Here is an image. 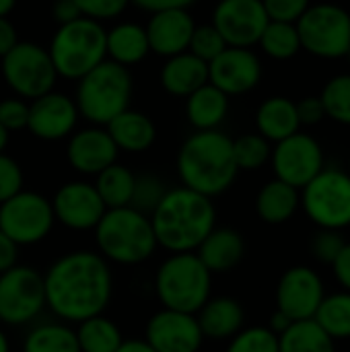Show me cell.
<instances>
[{"mask_svg": "<svg viewBox=\"0 0 350 352\" xmlns=\"http://www.w3.org/2000/svg\"><path fill=\"white\" fill-rule=\"evenodd\" d=\"M45 307L56 320L80 324L105 314L113 297L109 262L91 250H74L50 264L43 274Z\"/></svg>", "mask_w": 350, "mask_h": 352, "instance_id": "cell-1", "label": "cell"}, {"mask_svg": "<svg viewBox=\"0 0 350 352\" xmlns=\"http://www.w3.org/2000/svg\"><path fill=\"white\" fill-rule=\"evenodd\" d=\"M149 219L157 245L169 254H184L196 252L217 227V208L212 198L179 186L167 190Z\"/></svg>", "mask_w": 350, "mask_h": 352, "instance_id": "cell-2", "label": "cell"}, {"mask_svg": "<svg viewBox=\"0 0 350 352\" xmlns=\"http://www.w3.org/2000/svg\"><path fill=\"white\" fill-rule=\"evenodd\" d=\"M177 175L184 188L215 198L225 194L237 179L233 140L221 130H198L177 153Z\"/></svg>", "mask_w": 350, "mask_h": 352, "instance_id": "cell-3", "label": "cell"}, {"mask_svg": "<svg viewBox=\"0 0 350 352\" xmlns=\"http://www.w3.org/2000/svg\"><path fill=\"white\" fill-rule=\"evenodd\" d=\"M93 233L97 252L118 266H138L159 248L149 214L132 206L107 208Z\"/></svg>", "mask_w": 350, "mask_h": 352, "instance_id": "cell-4", "label": "cell"}, {"mask_svg": "<svg viewBox=\"0 0 350 352\" xmlns=\"http://www.w3.org/2000/svg\"><path fill=\"white\" fill-rule=\"evenodd\" d=\"M155 295L165 309L198 314L210 299L212 274L196 252L167 256L155 272Z\"/></svg>", "mask_w": 350, "mask_h": 352, "instance_id": "cell-5", "label": "cell"}, {"mask_svg": "<svg viewBox=\"0 0 350 352\" xmlns=\"http://www.w3.org/2000/svg\"><path fill=\"white\" fill-rule=\"evenodd\" d=\"M132 97V76L126 66L103 60L78 80L76 107L93 126H107L128 109Z\"/></svg>", "mask_w": 350, "mask_h": 352, "instance_id": "cell-6", "label": "cell"}, {"mask_svg": "<svg viewBox=\"0 0 350 352\" xmlns=\"http://www.w3.org/2000/svg\"><path fill=\"white\" fill-rule=\"evenodd\" d=\"M105 31L101 23L91 19H76L60 25L47 47L58 76L80 80L87 72L107 60Z\"/></svg>", "mask_w": 350, "mask_h": 352, "instance_id": "cell-7", "label": "cell"}, {"mask_svg": "<svg viewBox=\"0 0 350 352\" xmlns=\"http://www.w3.org/2000/svg\"><path fill=\"white\" fill-rule=\"evenodd\" d=\"M301 50L316 58L338 60L349 54L350 12L334 2L311 4L295 23Z\"/></svg>", "mask_w": 350, "mask_h": 352, "instance_id": "cell-8", "label": "cell"}, {"mask_svg": "<svg viewBox=\"0 0 350 352\" xmlns=\"http://www.w3.org/2000/svg\"><path fill=\"white\" fill-rule=\"evenodd\" d=\"M301 208L318 229L344 231L350 227V173L324 167L303 190Z\"/></svg>", "mask_w": 350, "mask_h": 352, "instance_id": "cell-9", "label": "cell"}, {"mask_svg": "<svg viewBox=\"0 0 350 352\" xmlns=\"http://www.w3.org/2000/svg\"><path fill=\"white\" fill-rule=\"evenodd\" d=\"M45 307L43 274L31 266L17 264L0 274V324L31 326Z\"/></svg>", "mask_w": 350, "mask_h": 352, "instance_id": "cell-10", "label": "cell"}, {"mask_svg": "<svg viewBox=\"0 0 350 352\" xmlns=\"http://www.w3.org/2000/svg\"><path fill=\"white\" fill-rule=\"evenodd\" d=\"M2 76L6 85L23 99H37L54 91L58 80L47 47L33 41H19L2 58Z\"/></svg>", "mask_w": 350, "mask_h": 352, "instance_id": "cell-11", "label": "cell"}, {"mask_svg": "<svg viewBox=\"0 0 350 352\" xmlns=\"http://www.w3.org/2000/svg\"><path fill=\"white\" fill-rule=\"evenodd\" d=\"M56 225L52 202L31 190H21L0 204V231L19 248L43 241Z\"/></svg>", "mask_w": 350, "mask_h": 352, "instance_id": "cell-12", "label": "cell"}, {"mask_svg": "<svg viewBox=\"0 0 350 352\" xmlns=\"http://www.w3.org/2000/svg\"><path fill=\"white\" fill-rule=\"evenodd\" d=\"M270 163L274 177L297 190H303L326 167L322 144L301 130L272 146Z\"/></svg>", "mask_w": 350, "mask_h": 352, "instance_id": "cell-13", "label": "cell"}, {"mask_svg": "<svg viewBox=\"0 0 350 352\" xmlns=\"http://www.w3.org/2000/svg\"><path fill=\"white\" fill-rule=\"evenodd\" d=\"M268 21L262 0H219L212 10V25L229 47L258 45Z\"/></svg>", "mask_w": 350, "mask_h": 352, "instance_id": "cell-14", "label": "cell"}, {"mask_svg": "<svg viewBox=\"0 0 350 352\" xmlns=\"http://www.w3.org/2000/svg\"><path fill=\"white\" fill-rule=\"evenodd\" d=\"M50 202L56 223L78 233L93 231L107 210L95 186L85 179L62 184Z\"/></svg>", "mask_w": 350, "mask_h": 352, "instance_id": "cell-15", "label": "cell"}, {"mask_svg": "<svg viewBox=\"0 0 350 352\" xmlns=\"http://www.w3.org/2000/svg\"><path fill=\"white\" fill-rule=\"evenodd\" d=\"M142 340L155 352H200L204 344L196 314L165 307L149 318Z\"/></svg>", "mask_w": 350, "mask_h": 352, "instance_id": "cell-16", "label": "cell"}, {"mask_svg": "<svg viewBox=\"0 0 350 352\" xmlns=\"http://www.w3.org/2000/svg\"><path fill=\"white\" fill-rule=\"evenodd\" d=\"M324 297L326 291L320 274L307 266H293L278 280L276 309L291 322L314 320Z\"/></svg>", "mask_w": 350, "mask_h": 352, "instance_id": "cell-17", "label": "cell"}, {"mask_svg": "<svg viewBox=\"0 0 350 352\" xmlns=\"http://www.w3.org/2000/svg\"><path fill=\"white\" fill-rule=\"evenodd\" d=\"M262 78V62L250 47H225L208 62V82L227 97L250 93Z\"/></svg>", "mask_w": 350, "mask_h": 352, "instance_id": "cell-18", "label": "cell"}, {"mask_svg": "<svg viewBox=\"0 0 350 352\" xmlns=\"http://www.w3.org/2000/svg\"><path fill=\"white\" fill-rule=\"evenodd\" d=\"M78 116V107L68 95L50 91L31 101L27 130L39 140L56 142L74 132Z\"/></svg>", "mask_w": 350, "mask_h": 352, "instance_id": "cell-19", "label": "cell"}, {"mask_svg": "<svg viewBox=\"0 0 350 352\" xmlns=\"http://www.w3.org/2000/svg\"><path fill=\"white\" fill-rule=\"evenodd\" d=\"M118 153L109 132L101 126H91L68 136L66 159L80 175H99L103 169L118 163Z\"/></svg>", "mask_w": 350, "mask_h": 352, "instance_id": "cell-20", "label": "cell"}, {"mask_svg": "<svg viewBox=\"0 0 350 352\" xmlns=\"http://www.w3.org/2000/svg\"><path fill=\"white\" fill-rule=\"evenodd\" d=\"M144 29L151 52L163 58H171L182 52H188L196 23L188 8H165L151 12V19Z\"/></svg>", "mask_w": 350, "mask_h": 352, "instance_id": "cell-21", "label": "cell"}, {"mask_svg": "<svg viewBox=\"0 0 350 352\" xmlns=\"http://www.w3.org/2000/svg\"><path fill=\"white\" fill-rule=\"evenodd\" d=\"M196 320L204 340L229 342L237 332L243 330L245 311L233 297H210L196 314Z\"/></svg>", "mask_w": 350, "mask_h": 352, "instance_id": "cell-22", "label": "cell"}, {"mask_svg": "<svg viewBox=\"0 0 350 352\" xmlns=\"http://www.w3.org/2000/svg\"><path fill=\"white\" fill-rule=\"evenodd\" d=\"M245 254V241L239 231L229 227H215L198 245L196 256L210 270V274L231 272Z\"/></svg>", "mask_w": 350, "mask_h": 352, "instance_id": "cell-23", "label": "cell"}, {"mask_svg": "<svg viewBox=\"0 0 350 352\" xmlns=\"http://www.w3.org/2000/svg\"><path fill=\"white\" fill-rule=\"evenodd\" d=\"M208 82V64L190 52L167 58L161 68V85L175 97H188Z\"/></svg>", "mask_w": 350, "mask_h": 352, "instance_id": "cell-24", "label": "cell"}, {"mask_svg": "<svg viewBox=\"0 0 350 352\" xmlns=\"http://www.w3.org/2000/svg\"><path fill=\"white\" fill-rule=\"evenodd\" d=\"M256 128L258 134L272 144L293 136L301 128L297 116V103L283 95L268 97L266 101L260 103L256 111Z\"/></svg>", "mask_w": 350, "mask_h": 352, "instance_id": "cell-25", "label": "cell"}, {"mask_svg": "<svg viewBox=\"0 0 350 352\" xmlns=\"http://www.w3.org/2000/svg\"><path fill=\"white\" fill-rule=\"evenodd\" d=\"M105 130L109 132L118 151L126 153H144L155 144L157 138V128L153 120L142 111H134L130 107L116 116L105 126Z\"/></svg>", "mask_w": 350, "mask_h": 352, "instance_id": "cell-26", "label": "cell"}, {"mask_svg": "<svg viewBox=\"0 0 350 352\" xmlns=\"http://www.w3.org/2000/svg\"><path fill=\"white\" fill-rule=\"evenodd\" d=\"M301 206V190L281 182L270 179L264 184L256 196V212L268 225H283L295 217Z\"/></svg>", "mask_w": 350, "mask_h": 352, "instance_id": "cell-27", "label": "cell"}, {"mask_svg": "<svg viewBox=\"0 0 350 352\" xmlns=\"http://www.w3.org/2000/svg\"><path fill=\"white\" fill-rule=\"evenodd\" d=\"M105 50L111 62L122 66H134L151 52L146 29L138 23H118L105 31Z\"/></svg>", "mask_w": 350, "mask_h": 352, "instance_id": "cell-28", "label": "cell"}, {"mask_svg": "<svg viewBox=\"0 0 350 352\" xmlns=\"http://www.w3.org/2000/svg\"><path fill=\"white\" fill-rule=\"evenodd\" d=\"M186 99V113L196 130H217L229 113V97L210 82Z\"/></svg>", "mask_w": 350, "mask_h": 352, "instance_id": "cell-29", "label": "cell"}, {"mask_svg": "<svg viewBox=\"0 0 350 352\" xmlns=\"http://www.w3.org/2000/svg\"><path fill=\"white\" fill-rule=\"evenodd\" d=\"M23 352H80L76 332L70 324L52 320L29 328L21 344Z\"/></svg>", "mask_w": 350, "mask_h": 352, "instance_id": "cell-30", "label": "cell"}, {"mask_svg": "<svg viewBox=\"0 0 350 352\" xmlns=\"http://www.w3.org/2000/svg\"><path fill=\"white\" fill-rule=\"evenodd\" d=\"M74 332L80 352H116L124 342L120 326L105 314L76 324Z\"/></svg>", "mask_w": 350, "mask_h": 352, "instance_id": "cell-31", "label": "cell"}, {"mask_svg": "<svg viewBox=\"0 0 350 352\" xmlns=\"http://www.w3.org/2000/svg\"><path fill=\"white\" fill-rule=\"evenodd\" d=\"M278 352H336V342L316 320L293 322L278 336Z\"/></svg>", "mask_w": 350, "mask_h": 352, "instance_id": "cell-32", "label": "cell"}, {"mask_svg": "<svg viewBox=\"0 0 350 352\" xmlns=\"http://www.w3.org/2000/svg\"><path fill=\"white\" fill-rule=\"evenodd\" d=\"M136 175L120 163L109 165L99 175H95V190L101 196L105 208H122L130 206L132 192H134Z\"/></svg>", "mask_w": 350, "mask_h": 352, "instance_id": "cell-33", "label": "cell"}, {"mask_svg": "<svg viewBox=\"0 0 350 352\" xmlns=\"http://www.w3.org/2000/svg\"><path fill=\"white\" fill-rule=\"evenodd\" d=\"M316 324L334 340H350V293L340 291L334 295H326L320 303L316 316Z\"/></svg>", "mask_w": 350, "mask_h": 352, "instance_id": "cell-34", "label": "cell"}, {"mask_svg": "<svg viewBox=\"0 0 350 352\" xmlns=\"http://www.w3.org/2000/svg\"><path fill=\"white\" fill-rule=\"evenodd\" d=\"M258 45L272 60H291L301 52V39L295 23L268 21L266 29L260 35Z\"/></svg>", "mask_w": 350, "mask_h": 352, "instance_id": "cell-35", "label": "cell"}, {"mask_svg": "<svg viewBox=\"0 0 350 352\" xmlns=\"http://www.w3.org/2000/svg\"><path fill=\"white\" fill-rule=\"evenodd\" d=\"M326 118L334 120L336 124L350 126V74H336L332 76L320 95Z\"/></svg>", "mask_w": 350, "mask_h": 352, "instance_id": "cell-36", "label": "cell"}, {"mask_svg": "<svg viewBox=\"0 0 350 352\" xmlns=\"http://www.w3.org/2000/svg\"><path fill=\"white\" fill-rule=\"evenodd\" d=\"M270 155H272V142H268L258 132L243 134L233 140V157L239 171H254L264 167L270 161Z\"/></svg>", "mask_w": 350, "mask_h": 352, "instance_id": "cell-37", "label": "cell"}, {"mask_svg": "<svg viewBox=\"0 0 350 352\" xmlns=\"http://www.w3.org/2000/svg\"><path fill=\"white\" fill-rule=\"evenodd\" d=\"M225 352H278V336L266 326H252L237 332Z\"/></svg>", "mask_w": 350, "mask_h": 352, "instance_id": "cell-38", "label": "cell"}, {"mask_svg": "<svg viewBox=\"0 0 350 352\" xmlns=\"http://www.w3.org/2000/svg\"><path fill=\"white\" fill-rule=\"evenodd\" d=\"M165 194H167V188L157 175H153V173L136 175L130 206L144 214H151L159 206V202L163 200Z\"/></svg>", "mask_w": 350, "mask_h": 352, "instance_id": "cell-39", "label": "cell"}, {"mask_svg": "<svg viewBox=\"0 0 350 352\" xmlns=\"http://www.w3.org/2000/svg\"><path fill=\"white\" fill-rule=\"evenodd\" d=\"M225 47H229L223 39V35L215 29V25H196L194 33H192V39H190V45H188V52L194 54L196 58L204 60L206 64L212 62Z\"/></svg>", "mask_w": 350, "mask_h": 352, "instance_id": "cell-40", "label": "cell"}, {"mask_svg": "<svg viewBox=\"0 0 350 352\" xmlns=\"http://www.w3.org/2000/svg\"><path fill=\"white\" fill-rule=\"evenodd\" d=\"M344 245H347V241L342 237V231L318 229V233L314 235V241H311V254L318 262L332 266Z\"/></svg>", "mask_w": 350, "mask_h": 352, "instance_id": "cell-41", "label": "cell"}, {"mask_svg": "<svg viewBox=\"0 0 350 352\" xmlns=\"http://www.w3.org/2000/svg\"><path fill=\"white\" fill-rule=\"evenodd\" d=\"M23 182L25 177L21 165L12 157L0 153V204L19 194L23 190Z\"/></svg>", "mask_w": 350, "mask_h": 352, "instance_id": "cell-42", "label": "cell"}, {"mask_svg": "<svg viewBox=\"0 0 350 352\" xmlns=\"http://www.w3.org/2000/svg\"><path fill=\"white\" fill-rule=\"evenodd\" d=\"M80 14L91 21H109L126 10L130 0H74Z\"/></svg>", "mask_w": 350, "mask_h": 352, "instance_id": "cell-43", "label": "cell"}, {"mask_svg": "<svg viewBox=\"0 0 350 352\" xmlns=\"http://www.w3.org/2000/svg\"><path fill=\"white\" fill-rule=\"evenodd\" d=\"M262 4L270 21L297 23L311 6V0H262Z\"/></svg>", "mask_w": 350, "mask_h": 352, "instance_id": "cell-44", "label": "cell"}, {"mask_svg": "<svg viewBox=\"0 0 350 352\" xmlns=\"http://www.w3.org/2000/svg\"><path fill=\"white\" fill-rule=\"evenodd\" d=\"M29 120V105L21 97H8L0 101V124L8 130H25Z\"/></svg>", "mask_w": 350, "mask_h": 352, "instance_id": "cell-45", "label": "cell"}, {"mask_svg": "<svg viewBox=\"0 0 350 352\" xmlns=\"http://www.w3.org/2000/svg\"><path fill=\"white\" fill-rule=\"evenodd\" d=\"M297 116H299L301 126H318L326 118V109H324V103H322L320 95L301 99L297 103Z\"/></svg>", "mask_w": 350, "mask_h": 352, "instance_id": "cell-46", "label": "cell"}, {"mask_svg": "<svg viewBox=\"0 0 350 352\" xmlns=\"http://www.w3.org/2000/svg\"><path fill=\"white\" fill-rule=\"evenodd\" d=\"M19 264V245L0 231V274Z\"/></svg>", "mask_w": 350, "mask_h": 352, "instance_id": "cell-47", "label": "cell"}, {"mask_svg": "<svg viewBox=\"0 0 350 352\" xmlns=\"http://www.w3.org/2000/svg\"><path fill=\"white\" fill-rule=\"evenodd\" d=\"M332 272L336 276V280L340 283L342 291L350 293V243L342 248V252L338 254V258L332 264Z\"/></svg>", "mask_w": 350, "mask_h": 352, "instance_id": "cell-48", "label": "cell"}, {"mask_svg": "<svg viewBox=\"0 0 350 352\" xmlns=\"http://www.w3.org/2000/svg\"><path fill=\"white\" fill-rule=\"evenodd\" d=\"M52 14L58 21V25H66V23H72L83 16L74 0H54Z\"/></svg>", "mask_w": 350, "mask_h": 352, "instance_id": "cell-49", "label": "cell"}, {"mask_svg": "<svg viewBox=\"0 0 350 352\" xmlns=\"http://www.w3.org/2000/svg\"><path fill=\"white\" fill-rule=\"evenodd\" d=\"M130 2H134L142 10L157 12V10H165V8H188L196 0H130Z\"/></svg>", "mask_w": 350, "mask_h": 352, "instance_id": "cell-50", "label": "cell"}, {"mask_svg": "<svg viewBox=\"0 0 350 352\" xmlns=\"http://www.w3.org/2000/svg\"><path fill=\"white\" fill-rule=\"evenodd\" d=\"M17 43H19V37H17L14 25L6 16H0V58H4Z\"/></svg>", "mask_w": 350, "mask_h": 352, "instance_id": "cell-51", "label": "cell"}, {"mask_svg": "<svg viewBox=\"0 0 350 352\" xmlns=\"http://www.w3.org/2000/svg\"><path fill=\"white\" fill-rule=\"evenodd\" d=\"M291 324H293V322H291V320H289V318H287L283 311H278V309H276V311L272 314V318H270V324H268L266 328H268L270 332H274L276 336H281V334H283V332H285V330H287Z\"/></svg>", "mask_w": 350, "mask_h": 352, "instance_id": "cell-52", "label": "cell"}, {"mask_svg": "<svg viewBox=\"0 0 350 352\" xmlns=\"http://www.w3.org/2000/svg\"><path fill=\"white\" fill-rule=\"evenodd\" d=\"M116 352H155L144 340L140 338H134V340H124L122 346Z\"/></svg>", "mask_w": 350, "mask_h": 352, "instance_id": "cell-53", "label": "cell"}, {"mask_svg": "<svg viewBox=\"0 0 350 352\" xmlns=\"http://www.w3.org/2000/svg\"><path fill=\"white\" fill-rule=\"evenodd\" d=\"M17 0H0V16H6L14 8Z\"/></svg>", "mask_w": 350, "mask_h": 352, "instance_id": "cell-54", "label": "cell"}, {"mask_svg": "<svg viewBox=\"0 0 350 352\" xmlns=\"http://www.w3.org/2000/svg\"><path fill=\"white\" fill-rule=\"evenodd\" d=\"M8 136H10V132L0 124V153H4V148L8 144Z\"/></svg>", "mask_w": 350, "mask_h": 352, "instance_id": "cell-55", "label": "cell"}, {"mask_svg": "<svg viewBox=\"0 0 350 352\" xmlns=\"http://www.w3.org/2000/svg\"><path fill=\"white\" fill-rule=\"evenodd\" d=\"M0 352H10V342H8V336L6 332L0 328Z\"/></svg>", "mask_w": 350, "mask_h": 352, "instance_id": "cell-56", "label": "cell"}, {"mask_svg": "<svg viewBox=\"0 0 350 352\" xmlns=\"http://www.w3.org/2000/svg\"><path fill=\"white\" fill-rule=\"evenodd\" d=\"M347 58H349V60H350V47H349V54H347Z\"/></svg>", "mask_w": 350, "mask_h": 352, "instance_id": "cell-57", "label": "cell"}, {"mask_svg": "<svg viewBox=\"0 0 350 352\" xmlns=\"http://www.w3.org/2000/svg\"><path fill=\"white\" fill-rule=\"evenodd\" d=\"M349 173H350V159H349Z\"/></svg>", "mask_w": 350, "mask_h": 352, "instance_id": "cell-58", "label": "cell"}]
</instances>
